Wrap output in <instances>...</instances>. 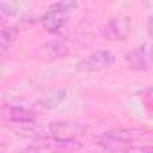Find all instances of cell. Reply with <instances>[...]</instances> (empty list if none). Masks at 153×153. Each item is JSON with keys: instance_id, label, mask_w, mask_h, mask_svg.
<instances>
[{"instance_id": "6da1fadb", "label": "cell", "mask_w": 153, "mask_h": 153, "mask_svg": "<svg viewBox=\"0 0 153 153\" xmlns=\"http://www.w3.org/2000/svg\"><path fill=\"white\" fill-rule=\"evenodd\" d=\"M76 7H78L76 2H58V4H52L45 11V15H42L43 29H47L49 33H59L65 27L70 11H74Z\"/></svg>"}, {"instance_id": "7a4b0ae2", "label": "cell", "mask_w": 153, "mask_h": 153, "mask_svg": "<svg viewBox=\"0 0 153 153\" xmlns=\"http://www.w3.org/2000/svg\"><path fill=\"white\" fill-rule=\"evenodd\" d=\"M88 126L79 121H54L47 126V133L54 140H78L87 133Z\"/></svg>"}, {"instance_id": "3957f363", "label": "cell", "mask_w": 153, "mask_h": 153, "mask_svg": "<svg viewBox=\"0 0 153 153\" xmlns=\"http://www.w3.org/2000/svg\"><path fill=\"white\" fill-rule=\"evenodd\" d=\"M115 63V52L108 51V49H101L96 52L87 54L85 58H81L78 61V70L81 72H101L110 68Z\"/></svg>"}, {"instance_id": "277c9868", "label": "cell", "mask_w": 153, "mask_h": 153, "mask_svg": "<svg viewBox=\"0 0 153 153\" xmlns=\"http://www.w3.org/2000/svg\"><path fill=\"white\" fill-rule=\"evenodd\" d=\"M126 63L130 65V68L139 70V72H146L149 68H153V43L146 42L137 45L135 49H131L126 54Z\"/></svg>"}, {"instance_id": "5b68a950", "label": "cell", "mask_w": 153, "mask_h": 153, "mask_svg": "<svg viewBox=\"0 0 153 153\" xmlns=\"http://www.w3.org/2000/svg\"><path fill=\"white\" fill-rule=\"evenodd\" d=\"M131 33V18L130 16H115L110 18L103 29V34L110 42H121L128 38Z\"/></svg>"}, {"instance_id": "8992f818", "label": "cell", "mask_w": 153, "mask_h": 153, "mask_svg": "<svg viewBox=\"0 0 153 153\" xmlns=\"http://www.w3.org/2000/svg\"><path fill=\"white\" fill-rule=\"evenodd\" d=\"M153 137V133L146 131V130H139V128H114L108 130L103 139L110 140V142H117V144H126V142H135V140H142V139H149Z\"/></svg>"}, {"instance_id": "52a82bcc", "label": "cell", "mask_w": 153, "mask_h": 153, "mask_svg": "<svg viewBox=\"0 0 153 153\" xmlns=\"http://www.w3.org/2000/svg\"><path fill=\"white\" fill-rule=\"evenodd\" d=\"M2 115L11 123H20V124H27V123L34 121V112H31L24 106H18V105H4Z\"/></svg>"}, {"instance_id": "ba28073f", "label": "cell", "mask_w": 153, "mask_h": 153, "mask_svg": "<svg viewBox=\"0 0 153 153\" xmlns=\"http://www.w3.org/2000/svg\"><path fill=\"white\" fill-rule=\"evenodd\" d=\"M47 59H59V58H65L68 52H70V45L65 38H56L52 42H49L45 47H42L40 51Z\"/></svg>"}, {"instance_id": "9c48e42d", "label": "cell", "mask_w": 153, "mask_h": 153, "mask_svg": "<svg viewBox=\"0 0 153 153\" xmlns=\"http://www.w3.org/2000/svg\"><path fill=\"white\" fill-rule=\"evenodd\" d=\"M67 96H68V90H67V88H51V90H47V92L40 97L38 105H40L42 108L52 110V108H56L58 105H61V103L67 99Z\"/></svg>"}, {"instance_id": "30bf717a", "label": "cell", "mask_w": 153, "mask_h": 153, "mask_svg": "<svg viewBox=\"0 0 153 153\" xmlns=\"http://www.w3.org/2000/svg\"><path fill=\"white\" fill-rule=\"evenodd\" d=\"M15 131H16V135H20V137H24V139H29V140H43V139L49 135L45 130H42V128H38V126H34V124H31V123L18 126Z\"/></svg>"}, {"instance_id": "8fae6325", "label": "cell", "mask_w": 153, "mask_h": 153, "mask_svg": "<svg viewBox=\"0 0 153 153\" xmlns=\"http://www.w3.org/2000/svg\"><path fill=\"white\" fill-rule=\"evenodd\" d=\"M15 36H16V33L11 27L0 29V54H6L9 51V47L15 43Z\"/></svg>"}, {"instance_id": "7c38bea8", "label": "cell", "mask_w": 153, "mask_h": 153, "mask_svg": "<svg viewBox=\"0 0 153 153\" xmlns=\"http://www.w3.org/2000/svg\"><path fill=\"white\" fill-rule=\"evenodd\" d=\"M45 146L49 149H52V151H72V149H78L79 148V142L78 140H72L70 142V140H54V139H51Z\"/></svg>"}, {"instance_id": "4fadbf2b", "label": "cell", "mask_w": 153, "mask_h": 153, "mask_svg": "<svg viewBox=\"0 0 153 153\" xmlns=\"http://www.w3.org/2000/svg\"><path fill=\"white\" fill-rule=\"evenodd\" d=\"M0 13H2V20H6V18L13 16L16 13V7L11 6V4H7V2H2V4H0Z\"/></svg>"}, {"instance_id": "5bb4252c", "label": "cell", "mask_w": 153, "mask_h": 153, "mask_svg": "<svg viewBox=\"0 0 153 153\" xmlns=\"http://www.w3.org/2000/svg\"><path fill=\"white\" fill-rule=\"evenodd\" d=\"M13 153H42V151L38 148H34V146H29V148H22L18 151H13Z\"/></svg>"}, {"instance_id": "9a60e30c", "label": "cell", "mask_w": 153, "mask_h": 153, "mask_svg": "<svg viewBox=\"0 0 153 153\" xmlns=\"http://www.w3.org/2000/svg\"><path fill=\"white\" fill-rule=\"evenodd\" d=\"M148 34H149V38L153 40V15L148 18Z\"/></svg>"}]
</instances>
